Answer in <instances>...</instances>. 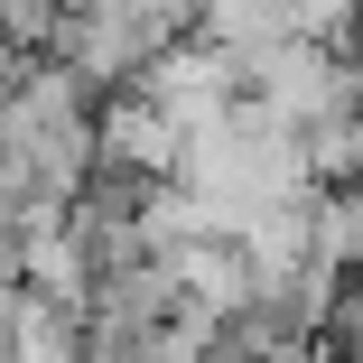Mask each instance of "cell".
Returning a JSON list of instances; mask_svg holds the SVG:
<instances>
[{
	"instance_id": "cell-1",
	"label": "cell",
	"mask_w": 363,
	"mask_h": 363,
	"mask_svg": "<svg viewBox=\"0 0 363 363\" xmlns=\"http://www.w3.org/2000/svg\"><path fill=\"white\" fill-rule=\"evenodd\" d=\"M168 47H177V38H168L150 10H130V0H75V10L56 19V38H47V56H56V65H75V75H84L103 103L130 94Z\"/></svg>"
},
{
	"instance_id": "cell-2",
	"label": "cell",
	"mask_w": 363,
	"mask_h": 363,
	"mask_svg": "<svg viewBox=\"0 0 363 363\" xmlns=\"http://www.w3.org/2000/svg\"><path fill=\"white\" fill-rule=\"evenodd\" d=\"M56 19H65V0H0V47H28V56H47Z\"/></svg>"
}]
</instances>
